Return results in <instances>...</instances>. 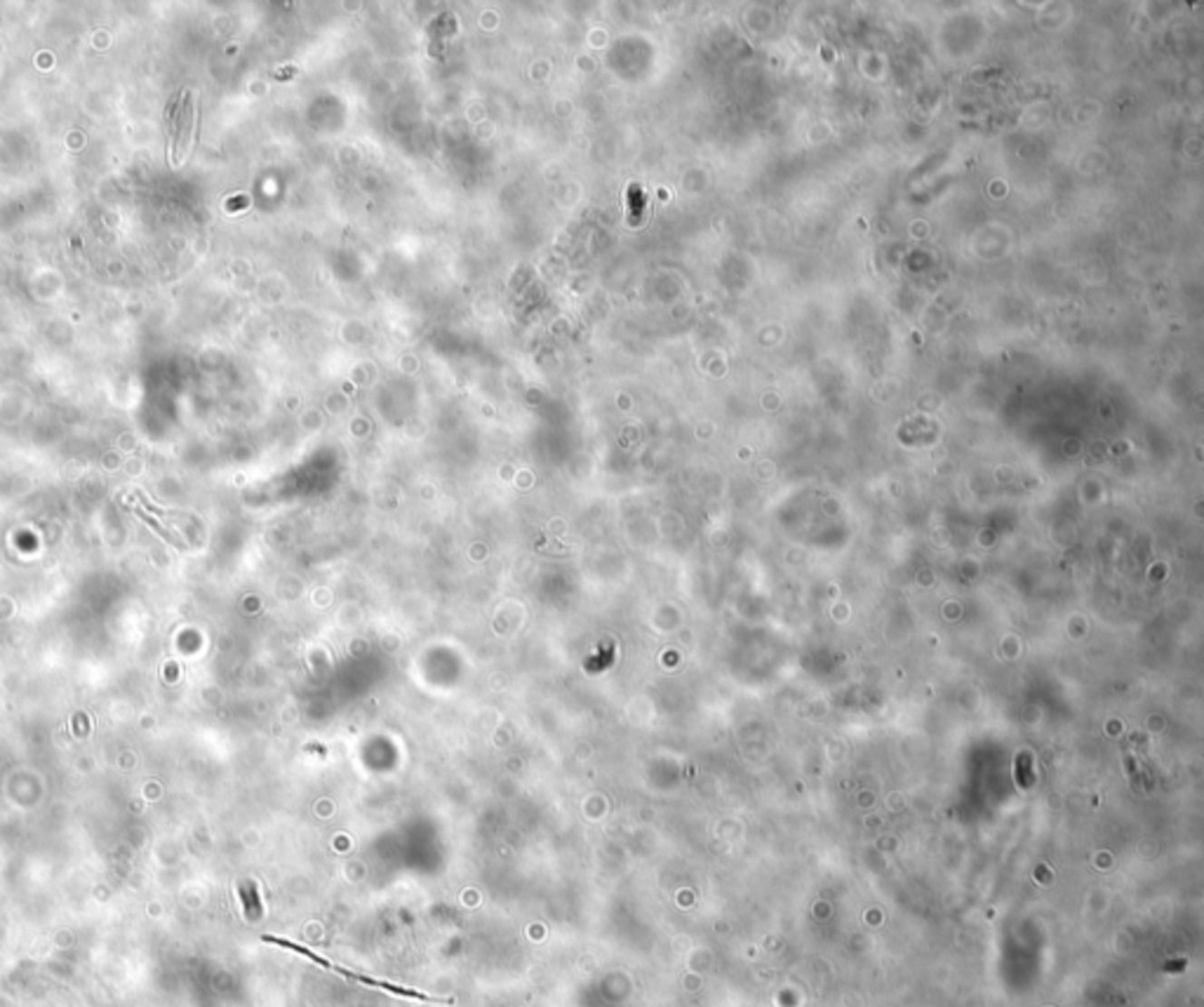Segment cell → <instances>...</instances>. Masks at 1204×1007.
I'll return each instance as SVG.
<instances>
[{
    "label": "cell",
    "mask_w": 1204,
    "mask_h": 1007,
    "mask_svg": "<svg viewBox=\"0 0 1204 1007\" xmlns=\"http://www.w3.org/2000/svg\"><path fill=\"white\" fill-rule=\"evenodd\" d=\"M243 902H245V911H248V918H259L261 915V906L259 899H257V890L255 885H245L243 887Z\"/></svg>",
    "instance_id": "3957f363"
},
{
    "label": "cell",
    "mask_w": 1204,
    "mask_h": 1007,
    "mask_svg": "<svg viewBox=\"0 0 1204 1007\" xmlns=\"http://www.w3.org/2000/svg\"><path fill=\"white\" fill-rule=\"evenodd\" d=\"M140 515H141V518H144V521H146V523H149V525H150V527H153V530H156V533H158V534H162V537H165V539H170V542H174V544H177V546H181V544H180V542H177V539H174V537H172V534H168V533H165V530H162V527H160V525H158V523H156V521H150L149 515H144V513H141V511H140Z\"/></svg>",
    "instance_id": "277c9868"
},
{
    "label": "cell",
    "mask_w": 1204,
    "mask_h": 1007,
    "mask_svg": "<svg viewBox=\"0 0 1204 1007\" xmlns=\"http://www.w3.org/2000/svg\"><path fill=\"white\" fill-rule=\"evenodd\" d=\"M264 942L276 943V946H283V949L292 951V953L301 955V958H308V961L316 963V965L327 967L330 973L342 974V977H346V979H355V982H360V984H365V986H372V989H382V991H386V993H393V996L414 998V1001L445 1002V1005H452V998H433V996H429V993H423V991L410 989V986L393 984V982H388V979L367 977V974H360V973H355V970H348V967L336 965V963H332L330 958H323V955L316 953V951L306 949V946H301V943H296V942H290V939H280V937H271V934H264Z\"/></svg>",
    "instance_id": "6da1fadb"
},
{
    "label": "cell",
    "mask_w": 1204,
    "mask_h": 1007,
    "mask_svg": "<svg viewBox=\"0 0 1204 1007\" xmlns=\"http://www.w3.org/2000/svg\"><path fill=\"white\" fill-rule=\"evenodd\" d=\"M191 132H193V94L189 93V90H184L180 109L174 113L172 125H170L174 165H181V162H184L186 153H189V144H191Z\"/></svg>",
    "instance_id": "7a4b0ae2"
}]
</instances>
